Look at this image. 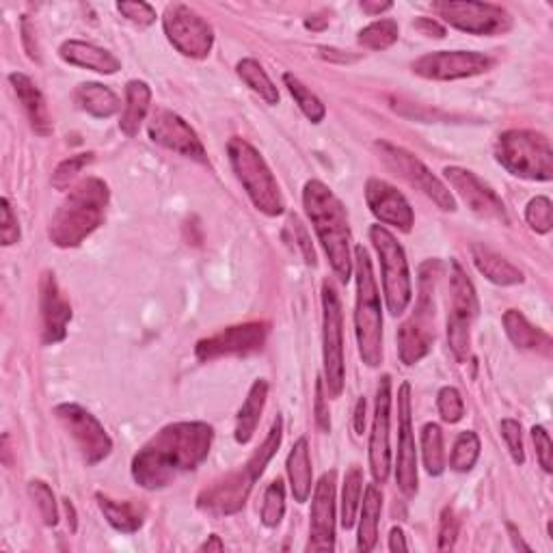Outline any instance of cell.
<instances>
[{
    "mask_svg": "<svg viewBox=\"0 0 553 553\" xmlns=\"http://www.w3.org/2000/svg\"><path fill=\"white\" fill-rule=\"evenodd\" d=\"M214 430L204 422L165 426L132 458V478L147 491L163 489L180 474L197 469L212 448Z\"/></svg>",
    "mask_w": 553,
    "mask_h": 553,
    "instance_id": "cell-1",
    "label": "cell"
},
{
    "mask_svg": "<svg viewBox=\"0 0 553 553\" xmlns=\"http://www.w3.org/2000/svg\"><path fill=\"white\" fill-rule=\"evenodd\" d=\"M303 206L320 238L322 249L327 253L333 273L346 283L353 275V255H350L353 236H350L346 208L331 188L320 180H309L305 184Z\"/></svg>",
    "mask_w": 553,
    "mask_h": 553,
    "instance_id": "cell-2",
    "label": "cell"
},
{
    "mask_svg": "<svg viewBox=\"0 0 553 553\" xmlns=\"http://www.w3.org/2000/svg\"><path fill=\"white\" fill-rule=\"evenodd\" d=\"M109 186L100 178H87L65 197L50 221L48 236L52 245L74 249L102 225L109 206Z\"/></svg>",
    "mask_w": 553,
    "mask_h": 553,
    "instance_id": "cell-3",
    "label": "cell"
},
{
    "mask_svg": "<svg viewBox=\"0 0 553 553\" xmlns=\"http://www.w3.org/2000/svg\"><path fill=\"white\" fill-rule=\"evenodd\" d=\"M281 437H283V422L277 415V420L271 426V433L266 435L264 443L253 452L249 461L238 471H232V474L225 476L223 480L214 482L210 489H206L199 495L197 499L199 508L212 512V515H234V512H238L242 506H245L255 480L264 474L266 465L271 463V458L277 454Z\"/></svg>",
    "mask_w": 553,
    "mask_h": 553,
    "instance_id": "cell-4",
    "label": "cell"
},
{
    "mask_svg": "<svg viewBox=\"0 0 553 553\" xmlns=\"http://www.w3.org/2000/svg\"><path fill=\"white\" fill-rule=\"evenodd\" d=\"M355 277H357V307L355 333L363 363L376 368L383 363V312L381 296L376 288L370 253L361 245L355 247Z\"/></svg>",
    "mask_w": 553,
    "mask_h": 553,
    "instance_id": "cell-5",
    "label": "cell"
},
{
    "mask_svg": "<svg viewBox=\"0 0 553 553\" xmlns=\"http://www.w3.org/2000/svg\"><path fill=\"white\" fill-rule=\"evenodd\" d=\"M439 262H426L420 268V299L413 316L398 331V353L404 366L420 363L435 344V290L439 281Z\"/></svg>",
    "mask_w": 553,
    "mask_h": 553,
    "instance_id": "cell-6",
    "label": "cell"
},
{
    "mask_svg": "<svg viewBox=\"0 0 553 553\" xmlns=\"http://www.w3.org/2000/svg\"><path fill=\"white\" fill-rule=\"evenodd\" d=\"M227 156L236 178L245 186L249 199L253 201V206L264 212L266 217H279V214H283L286 201H283L275 175L268 169L262 154L249 141L234 137L227 143Z\"/></svg>",
    "mask_w": 553,
    "mask_h": 553,
    "instance_id": "cell-7",
    "label": "cell"
},
{
    "mask_svg": "<svg viewBox=\"0 0 553 553\" xmlns=\"http://www.w3.org/2000/svg\"><path fill=\"white\" fill-rule=\"evenodd\" d=\"M495 158L508 173L532 182L553 178V150L541 132L508 130L495 143Z\"/></svg>",
    "mask_w": 553,
    "mask_h": 553,
    "instance_id": "cell-8",
    "label": "cell"
},
{
    "mask_svg": "<svg viewBox=\"0 0 553 553\" xmlns=\"http://www.w3.org/2000/svg\"><path fill=\"white\" fill-rule=\"evenodd\" d=\"M370 238L381 260L383 292H385L387 309L391 316H400L404 314V309L409 307L413 296L407 255H404V249L396 240V236L387 232L383 225H372Z\"/></svg>",
    "mask_w": 553,
    "mask_h": 553,
    "instance_id": "cell-9",
    "label": "cell"
},
{
    "mask_svg": "<svg viewBox=\"0 0 553 553\" xmlns=\"http://www.w3.org/2000/svg\"><path fill=\"white\" fill-rule=\"evenodd\" d=\"M322 355H325V383L333 398L344 391V325L342 303L331 281L322 283Z\"/></svg>",
    "mask_w": 553,
    "mask_h": 553,
    "instance_id": "cell-10",
    "label": "cell"
},
{
    "mask_svg": "<svg viewBox=\"0 0 553 553\" xmlns=\"http://www.w3.org/2000/svg\"><path fill=\"white\" fill-rule=\"evenodd\" d=\"M450 316H448V344L458 361H467L471 344V325L480 312L476 288L456 260L450 262Z\"/></svg>",
    "mask_w": 553,
    "mask_h": 553,
    "instance_id": "cell-11",
    "label": "cell"
},
{
    "mask_svg": "<svg viewBox=\"0 0 553 553\" xmlns=\"http://www.w3.org/2000/svg\"><path fill=\"white\" fill-rule=\"evenodd\" d=\"M374 150L379 152L387 169H391L398 175V178L409 182L411 186L417 188V191H422L426 197L433 199L441 210H445V212L456 210V201H454L452 193L448 191V186H445L437 178V175L422 163L420 158L404 150V147L391 145L387 141H376Z\"/></svg>",
    "mask_w": 553,
    "mask_h": 553,
    "instance_id": "cell-12",
    "label": "cell"
},
{
    "mask_svg": "<svg viewBox=\"0 0 553 553\" xmlns=\"http://www.w3.org/2000/svg\"><path fill=\"white\" fill-rule=\"evenodd\" d=\"M433 9L458 31L471 35H502L512 26L510 13L493 3H471V0H441Z\"/></svg>",
    "mask_w": 553,
    "mask_h": 553,
    "instance_id": "cell-13",
    "label": "cell"
},
{
    "mask_svg": "<svg viewBox=\"0 0 553 553\" xmlns=\"http://www.w3.org/2000/svg\"><path fill=\"white\" fill-rule=\"evenodd\" d=\"M169 42L182 52L184 57L206 59L214 44L212 26L199 16L197 11L182 3H173L165 9L163 18Z\"/></svg>",
    "mask_w": 553,
    "mask_h": 553,
    "instance_id": "cell-14",
    "label": "cell"
},
{
    "mask_svg": "<svg viewBox=\"0 0 553 553\" xmlns=\"http://www.w3.org/2000/svg\"><path fill=\"white\" fill-rule=\"evenodd\" d=\"M55 415L67 433L76 441L80 454H83L87 465H98L113 450V441L106 433L104 426L93 417L87 409L74 402L59 404Z\"/></svg>",
    "mask_w": 553,
    "mask_h": 553,
    "instance_id": "cell-15",
    "label": "cell"
},
{
    "mask_svg": "<svg viewBox=\"0 0 553 553\" xmlns=\"http://www.w3.org/2000/svg\"><path fill=\"white\" fill-rule=\"evenodd\" d=\"M268 331H271L268 322H245V325L227 327L201 340L195 346V355L199 361H214L221 357L258 353L266 344Z\"/></svg>",
    "mask_w": 553,
    "mask_h": 553,
    "instance_id": "cell-16",
    "label": "cell"
},
{
    "mask_svg": "<svg viewBox=\"0 0 553 553\" xmlns=\"http://www.w3.org/2000/svg\"><path fill=\"white\" fill-rule=\"evenodd\" d=\"M493 61L480 52L469 50H439L424 55L413 63V72L430 80H458L471 78L491 70Z\"/></svg>",
    "mask_w": 553,
    "mask_h": 553,
    "instance_id": "cell-17",
    "label": "cell"
},
{
    "mask_svg": "<svg viewBox=\"0 0 553 553\" xmlns=\"http://www.w3.org/2000/svg\"><path fill=\"white\" fill-rule=\"evenodd\" d=\"M147 132H150V139L154 143L167 147L171 152L199 160V163H206L208 160L206 147L197 137V132L188 126L178 113L167 109L156 111L150 119V124H147Z\"/></svg>",
    "mask_w": 553,
    "mask_h": 553,
    "instance_id": "cell-18",
    "label": "cell"
},
{
    "mask_svg": "<svg viewBox=\"0 0 553 553\" xmlns=\"http://www.w3.org/2000/svg\"><path fill=\"white\" fill-rule=\"evenodd\" d=\"M443 175L458 193V197L469 206L471 212H476L482 219H495L508 225V212L504 201L499 199L493 188L484 184L476 173L461 167H445Z\"/></svg>",
    "mask_w": 553,
    "mask_h": 553,
    "instance_id": "cell-19",
    "label": "cell"
},
{
    "mask_svg": "<svg viewBox=\"0 0 553 553\" xmlns=\"http://www.w3.org/2000/svg\"><path fill=\"white\" fill-rule=\"evenodd\" d=\"M396 482L400 491L413 497L417 493V452L411 420V385L402 383L398 389V458Z\"/></svg>",
    "mask_w": 553,
    "mask_h": 553,
    "instance_id": "cell-20",
    "label": "cell"
},
{
    "mask_svg": "<svg viewBox=\"0 0 553 553\" xmlns=\"http://www.w3.org/2000/svg\"><path fill=\"white\" fill-rule=\"evenodd\" d=\"M389 420H391V379L385 374L374 402V424L370 435V469L376 484L389 478L391 450H389Z\"/></svg>",
    "mask_w": 553,
    "mask_h": 553,
    "instance_id": "cell-21",
    "label": "cell"
},
{
    "mask_svg": "<svg viewBox=\"0 0 553 553\" xmlns=\"http://www.w3.org/2000/svg\"><path fill=\"white\" fill-rule=\"evenodd\" d=\"M335 478V471H329L316 484L307 551L331 553L335 549Z\"/></svg>",
    "mask_w": 553,
    "mask_h": 553,
    "instance_id": "cell-22",
    "label": "cell"
},
{
    "mask_svg": "<svg viewBox=\"0 0 553 553\" xmlns=\"http://www.w3.org/2000/svg\"><path fill=\"white\" fill-rule=\"evenodd\" d=\"M368 208L385 225H394L400 232H411L415 223L413 208L396 186L381 178H370L366 184Z\"/></svg>",
    "mask_w": 553,
    "mask_h": 553,
    "instance_id": "cell-23",
    "label": "cell"
},
{
    "mask_svg": "<svg viewBox=\"0 0 553 553\" xmlns=\"http://www.w3.org/2000/svg\"><path fill=\"white\" fill-rule=\"evenodd\" d=\"M39 307H42V340L44 344H59L67 337V325L72 320V305L65 299L59 283L50 271L39 281Z\"/></svg>",
    "mask_w": 553,
    "mask_h": 553,
    "instance_id": "cell-24",
    "label": "cell"
},
{
    "mask_svg": "<svg viewBox=\"0 0 553 553\" xmlns=\"http://www.w3.org/2000/svg\"><path fill=\"white\" fill-rule=\"evenodd\" d=\"M59 55L65 63L85 67V70H93L98 74H115L121 70V63L113 55V52L104 50L96 44L78 42V39H70V42H65L59 48Z\"/></svg>",
    "mask_w": 553,
    "mask_h": 553,
    "instance_id": "cell-25",
    "label": "cell"
},
{
    "mask_svg": "<svg viewBox=\"0 0 553 553\" xmlns=\"http://www.w3.org/2000/svg\"><path fill=\"white\" fill-rule=\"evenodd\" d=\"M9 83L13 85V91H16L18 100L22 102V109L26 117H29L33 130L37 134H42V137H48L52 132V119L42 91H39L33 80L24 74H9Z\"/></svg>",
    "mask_w": 553,
    "mask_h": 553,
    "instance_id": "cell-26",
    "label": "cell"
},
{
    "mask_svg": "<svg viewBox=\"0 0 553 553\" xmlns=\"http://www.w3.org/2000/svg\"><path fill=\"white\" fill-rule=\"evenodd\" d=\"M506 335L510 337V342L517 348L523 350H536V353H545L551 355V337L543 331L534 327L532 322L525 318L517 309H508L502 318Z\"/></svg>",
    "mask_w": 553,
    "mask_h": 553,
    "instance_id": "cell-27",
    "label": "cell"
},
{
    "mask_svg": "<svg viewBox=\"0 0 553 553\" xmlns=\"http://www.w3.org/2000/svg\"><path fill=\"white\" fill-rule=\"evenodd\" d=\"M152 89L143 80H130L126 85V106L119 119V128L126 137H137L139 128L145 121L147 111H150Z\"/></svg>",
    "mask_w": 553,
    "mask_h": 553,
    "instance_id": "cell-28",
    "label": "cell"
},
{
    "mask_svg": "<svg viewBox=\"0 0 553 553\" xmlns=\"http://www.w3.org/2000/svg\"><path fill=\"white\" fill-rule=\"evenodd\" d=\"M381 510H383V493L376 484H368L366 495H363L359 536H357V549L363 553L372 551L376 547V541H379Z\"/></svg>",
    "mask_w": 553,
    "mask_h": 553,
    "instance_id": "cell-29",
    "label": "cell"
},
{
    "mask_svg": "<svg viewBox=\"0 0 553 553\" xmlns=\"http://www.w3.org/2000/svg\"><path fill=\"white\" fill-rule=\"evenodd\" d=\"M471 255H474V264L478 271L489 281L497 283V286H517V283H523V273L519 268L489 247L474 245L471 247Z\"/></svg>",
    "mask_w": 553,
    "mask_h": 553,
    "instance_id": "cell-30",
    "label": "cell"
},
{
    "mask_svg": "<svg viewBox=\"0 0 553 553\" xmlns=\"http://www.w3.org/2000/svg\"><path fill=\"white\" fill-rule=\"evenodd\" d=\"M266 396H268V383L264 379H258L251 385L247 400L242 402V407L236 417V435L234 437L238 443L245 445L253 439L255 428H258L262 411H264Z\"/></svg>",
    "mask_w": 553,
    "mask_h": 553,
    "instance_id": "cell-31",
    "label": "cell"
},
{
    "mask_svg": "<svg viewBox=\"0 0 553 553\" xmlns=\"http://www.w3.org/2000/svg\"><path fill=\"white\" fill-rule=\"evenodd\" d=\"M288 478L292 495L299 504H305L312 495V458H309V443L305 437L294 443L288 456Z\"/></svg>",
    "mask_w": 553,
    "mask_h": 553,
    "instance_id": "cell-32",
    "label": "cell"
},
{
    "mask_svg": "<svg viewBox=\"0 0 553 553\" xmlns=\"http://www.w3.org/2000/svg\"><path fill=\"white\" fill-rule=\"evenodd\" d=\"M74 100L78 104V109H83L85 113L98 119H106L119 111V98L109 87L100 83L78 85Z\"/></svg>",
    "mask_w": 553,
    "mask_h": 553,
    "instance_id": "cell-33",
    "label": "cell"
},
{
    "mask_svg": "<svg viewBox=\"0 0 553 553\" xmlns=\"http://www.w3.org/2000/svg\"><path fill=\"white\" fill-rule=\"evenodd\" d=\"M98 504L106 521H109L117 532L134 534L143 525V510L137 504L117 502V499H111L102 493H98Z\"/></svg>",
    "mask_w": 553,
    "mask_h": 553,
    "instance_id": "cell-34",
    "label": "cell"
},
{
    "mask_svg": "<svg viewBox=\"0 0 553 553\" xmlns=\"http://www.w3.org/2000/svg\"><path fill=\"white\" fill-rule=\"evenodd\" d=\"M238 76L245 80L247 87H251L266 104H277L279 102V91L273 85L271 76L266 74L264 67L255 59H242L238 63Z\"/></svg>",
    "mask_w": 553,
    "mask_h": 553,
    "instance_id": "cell-35",
    "label": "cell"
},
{
    "mask_svg": "<svg viewBox=\"0 0 553 553\" xmlns=\"http://www.w3.org/2000/svg\"><path fill=\"white\" fill-rule=\"evenodd\" d=\"M283 83H286L290 96L294 98L296 104H299V109L303 111V115L309 121H312V124H320V121L325 119V115H327L325 104H322L316 93L309 91L299 78H296L294 74H283Z\"/></svg>",
    "mask_w": 553,
    "mask_h": 553,
    "instance_id": "cell-36",
    "label": "cell"
},
{
    "mask_svg": "<svg viewBox=\"0 0 553 553\" xmlns=\"http://www.w3.org/2000/svg\"><path fill=\"white\" fill-rule=\"evenodd\" d=\"M361 489H363V474L355 465L346 471L344 489H342V525L344 530H350L357 521L359 502H361Z\"/></svg>",
    "mask_w": 553,
    "mask_h": 553,
    "instance_id": "cell-37",
    "label": "cell"
},
{
    "mask_svg": "<svg viewBox=\"0 0 553 553\" xmlns=\"http://www.w3.org/2000/svg\"><path fill=\"white\" fill-rule=\"evenodd\" d=\"M422 456H424V467L430 476L443 474L445 454H443V433L439 424H426L422 428Z\"/></svg>",
    "mask_w": 553,
    "mask_h": 553,
    "instance_id": "cell-38",
    "label": "cell"
},
{
    "mask_svg": "<svg viewBox=\"0 0 553 553\" xmlns=\"http://www.w3.org/2000/svg\"><path fill=\"white\" fill-rule=\"evenodd\" d=\"M398 22L385 18V20H376L368 24L366 29H361L359 33V44L368 50H387L389 46H394L398 42Z\"/></svg>",
    "mask_w": 553,
    "mask_h": 553,
    "instance_id": "cell-39",
    "label": "cell"
},
{
    "mask_svg": "<svg viewBox=\"0 0 553 553\" xmlns=\"http://www.w3.org/2000/svg\"><path fill=\"white\" fill-rule=\"evenodd\" d=\"M480 456V437L471 430H465V433L458 435L454 450L450 456V467L458 474H467V471L474 469L476 461Z\"/></svg>",
    "mask_w": 553,
    "mask_h": 553,
    "instance_id": "cell-40",
    "label": "cell"
},
{
    "mask_svg": "<svg viewBox=\"0 0 553 553\" xmlns=\"http://www.w3.org/2000/svg\"><path fill=\"white\" fill-rule=\"evenodd\" d=\"M283 512H286V487H283L281 480H275L264 495L262 523L266 528H277L283 519Z\"/></svg>",
    "mask_w": 553,
    "mask_h": 553,
    "instance_id": "cell-41",
    "label": "cell"
},
{
    "mask_svg": "<svg viewBox=\"0 0 553 553\" xmlns=\"http://www.w3.org/2000/svg\"><path fill=\"white\" fill-rule=\"evenodd\" d=\"M29 495L35 499V504L39 508V515H42L46 525H57L59 521V510L55 502V493L48 487L44 480H31L29 482Z\"/></svg>",
    "mask_w": 553,
    "mask_h": 553,
    "instance_id": "cell-42",
    "label": "cell"
},
{
    "mask_svg": "<svg viewBox=\"0 0 553 553\" xmlns=\"http://www.w3.org/2000/svg\"><path fill=\"white\" fill-rule=\"evenodd\" d=\"M91 163H93V154H78L63 160V163L55 169V173H52V186H55L57 191H65V188L76 180V175Z\"/></svg>",
    "mask_w": 553,
    "mask_h": 553,
    "instance_id": "cell-43",
    "label": "cell"
},
{
    "mask_svg": "<svg viewBox=\"0 0 553 553\" xmlns=\"http://www.w3.org/2000/svg\"><path fill=\"white\" fill-rule=\"evenodd\" d=\"M437 407L441 413V420L445 424H456L463 420L465 415V404H463V396L461 391L456 387H443L437 396Z\"/></svg>",
    "mask_w": 553,
    "mask_h": 553,
    "instance_id": "cell-44",
    "label": "cell"
},
{
    "mask_svg": "<svg viewBox=\"0 0 553 553\" xmlns=\"http://www.w3.org/2000/svg\"><path fill=\"white\" fill-rule=\"evenodd\" d=\"M525 221H528V225L536 234L551 232V225H553L551 201L547 197H534L528 204V210H525Z\"/></svg>",
    "mask_w": 553,
    "mask_h": 553,
    "instance_id": "cell-45",
    "label": "cell"
},
{
    "mask_svg": "<svg viewBox=\"0 0 553 553\" xmlns=\"http://www.w3.org/2000/svg\"><path fill=\"white\" fill-rule=\"evenodd\" d=\"M0 212H3V221H0V240H3V247H11L20 240V223L16 214H13V208L7 197H3V201H0Z\"/></svg>",
    "mask_w": 553,
    "mask_h": 553,
    "instance_id": "cell-46",
    "label": "cell"
},
{
    "mask_svg": "<svg viewBox=\"0 0 553 553\" xmlns=\"http://www.w3.org/2000/svg\"><path fill=\"white\" fill-rule=\"evenodd\" d=\"M499 428H502V437L508 443L512 461H515L517 465H523L525 463V452H523L521 424L517 420H510V417H506V420H502V426H499Z\"/></svg>",
    "mask_w": 553,
    "mask_h": 553,
    "instance_id": "cell-47",
    "label": "cell"
},
{
    "mask_svg": "<svg viewBox=\"0 0 553 553\" xmlns=\"http://www.w3.org/2000/svg\"><path fill=\"white\" fill-rule=\"evenodd\" d=\"M458 538V519L454 508H443L439 525V551H450Z\"/></svg>",
    "mask_w": 553,
    "mask_h": 553,
    "instance_id": "cell-48",
    "label": "cell"
},
{
    "mask_svg": "<svg viewBox=\"0 0 553 553\" xmlns=\"http://www.w3.org/2000/svg\"><path fill=\"white\" fill-rule=\"evenodd\" d=\"M117 9L121 16L128 18L132 24L150 26L156 22V11L152 5H147V3H119Z\"/></svg>",
    "mask_w": 553,
    "mask_h": 553,
    "instance_id": "cell-49",
    "label": "cell"
},
{
    "mask_svg": "<svg viewBox=\"0 0 553 553\" xmlns=\"http://www.w3.org/2000/svg\"><path fill=\"white\" fill-rule=\"evenodd\" d=\"M532 439H534V445H536V456H538V461H541V467L547 471V474H551V469H553V463H551L553 443H551L549 433L543 426H534L532 428Z\"/></svg>",
    "mask_w": 553,
    "mask_h": 553,
    "instance_id": "cell-50",
    "label": "cell"
},
{
    "mask_svg": "<svg viewBox=\"0 0 553 553\" xmlns=\"http://www.w3.org/2000/svg\"><path fill=\"white\" fill-rule=\"evenodd\" d=\"M314 415L316 424L322 433H331V413H329V402H327V389L325 381L318 379L316 383V398H314Z\"/></svg>",
    "mask_w": 553,
    "mask_h": 553,
    "instance_id": "cell-51",
    "label": "cell"
},
{
    "mask_svg": "<svg viewBox=\"0 0 553 553\" xmlns=\"http://www.w3.org/2000/svg\"><path fill=\"white\" fill-rule=\"evenodd\" d=\"M290 225H292V229H294V238H296V242H299V247H301V251H303L305 262H307L309 266H316V251H314L312 238H309L305 225H303L299 219H296V217L290 219Z\"/></svg>",
    "mask_w": 553,
    "mask_h": 553,
    "instance_id": "cell-52",
    "label": "cell"
},
{
    "mask_svg": "<svg viewBox=\"0 0 553 553\" xmlns=\"http://www.w3.org/2000/svg\"><path fill=\"white\" fill-rule=\"evenodd\" d=\"M22 42H24V48L26 52H29V57L39 61V48L33 46V42L37 44V39H35V29L31 26L29 18H22Z\"/></svg>",
    "mask_w": 553,
    "mask_h": 553,
    "instance_id": "cell-53",
    "label": "cell"
},
{
    "mask_svg": "<svg viewBox=\"0 0 553 553\" xmlns=\"http://www.w3.org/2000/svg\"><path fill=\"white\" fill-rule=\"evenodd\" d=\"M389 551H409V543H407V536H404L402 528H391L389 532Z\"/></svg>",
    "mask_w": 553,
    "mask_h": 553,
    "instance_id": "cell-54",
    "label": "cell"
},
{
    "mask_svg": "<svg viewBox=\"0 0 553 553\" xmlns=\"http://www.w3.org/2000/svg\"><path fill=\"white\" fill-rule=\"evenodd\" d=\"M415 29H420V31H424L426 35H430V37H445V31L441 29V26L435 22V20H430V18H420V20H417L415 22Z\"/></svg>",
    "mask_w": 553,
    "mask_h": 553,
    "instance_id": "cell-55",
    "label": "cell"
},
{
    "mask_svg": "<svg viewBox=\"0 0 553 553\" xmlns=\"http://www.w3.org/2000/svg\"><path fill=\"white\" fill-rule=\"evenodd\" d=\"M355 433L357 435L366 433V398H359L355 407Z\"/></svg>",
    "mask_w": 553,
    "mask_h": 553,
    "instance_id": "cell-56",
    "label": "cell"
},
{
    "mask_svg": "<svg viewBox=\"0 0 553 553\" xmlns=\"http://www.w3.org/2000/svg\"><path fill=\"white\" fill-rule=\"evenodd\" d=\"M391 7H394L391 3H370V0H363L361 3V11L368 13V16H381L383 11H389Z\"/></svg>",
    "mask_w": 553,
    "mask_h": 553,
    "instance_id": "cell-57",
    "label": "cell"
},
{
    "mask_svg": "<svg viewBox=\"0 0 553 553\" xmlns=\"http://www.w3.org/2000/svg\"><path fill=\"white\" fill-rule=\"evenodd\" d=\"M506 528H508V532H510V541H512V545H515V549H521V551H532V549H530V545H525V543H523V538H521V534H519V530L515 528V525L508 523Z\"/></svg>",
    "mask_w": 553,
    "mask_h": 553,
    "instance_id": "cell-58",
    "label": "cell"
},
{
    "mask_svg": "<svg viewBox=\"0 0 553 553\" xmlns=\"http://www.w3.org/2000/svg\"><path fill=\"white\" fill-rule=\"evenodd\" d=\"M223 549H225V543L217 534H212L208 541L199 547V551H223Z\"/></svg>",
    "mask_w": 553,
    "mask_h": 553,
    "instance_id": "cell-59",
    "label": "cell"
},
{
    "mask_svg": "<svg viewBox=\"0 0 553 553\" xmlns=\"http://www.w3.org/2000/svg\"><path fill=\"white\" fill-rule=\"evenodd\" d=\"M65 510H67V521H70L72 532H76V510L70 499H65Z\"/></svg>",
    "mask_w": 553,
    "mask_h": 553,
    "instance_id": "cell-60",
    "label": "cell"
},
{
    "mask_svg": "<svg viewBox=\"0 0 553 553\" xmlns=\"http://www.w3.org/2000/svg\"><path fill=\"white\" fill-rule=\"evenodd\" d=\"M327 22H329L327 18L318 22V16H314L312 20H305V26H307V29H312V31H320V29H325Z\"/></svg>",
    "mask_w": 553,
    "mask_h": 553,
    "instance_id": "cell-61",
    "label": "cell"
}]
</instances>
